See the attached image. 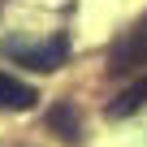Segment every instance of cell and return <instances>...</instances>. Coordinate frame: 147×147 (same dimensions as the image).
<instances>
[{"mask_svg": "<svg viewBox=\"0 0 147 147\" xmlns=\"http://www.w3.org/2000/svg\"><path fill=\"white\" fill-rule=\"evenodd\" d=\"M138 69H147V13L134 22V30L108 56V74H138Z\"/></svg>", "mask_w": 147, "mask_h": 147, "instance_id": "6da1fadb", "label": "cell"}, {"mask_svg": "<svg viewBox=\"0 0 147 147\" xmlns=\"http://www.w3.org/2000/svg\"><path fill=\"white\" fill-rule=\"evenodd\" d=\"M143 104H147V74H143L138 82H130V87L108 104V117H130V113H138Z\"/></svg>", "mask_w": 147, "mask_h": 147, "instance_id": "277c9868", "label": "cell"}, {"mask_svg": "<svg viewBox=\"0 0 147 147\" xmlns=\"http://www.w3.org/2000/svg\"><path fill=\"white\" fill-rule=\"evenodd\" d=\"M5 56H13V61H22V65H30V69H56L61 61H65V39H48V43H5Z\"/></svg>", "mask_w": 147, "mask_h": 147, "instance_id": "7a4b0ae2", "label": "cell"}, {"mask_svg": "<svg viewBox=\"0 0 147 147\" xmlns=\"http://www.w3.org/2000/svg\"><path fill=\"white\" fill-rule=\"evenodd\" d=\"M35 100H39V95H35V87L18 82L13 74H5V69H0V108H13V113H26V108H30Z\"/></svg>", "mask_w": 147, "mask_h": 147, "instance_id": "3957f363", "label": "cell"}]
</instances>
